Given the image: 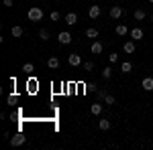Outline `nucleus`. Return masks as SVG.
<instances>
[{"label": "nucleus", "mask_w": 153, "mask_h": 150, "mask_svg": "<svg viewBox=\"0 0 153 150\" xmlns=\"http://www.w3.org/2000/svg\"><path fill=\"white\" fill-rule=\"evenodd\" d=\"M41 18H43V10H41L39 6H31V8H29V20H31V23H39Z\"/></svg>", "instance_id": "obj_1"}, {"label": "nucleus", "mask_w": 153, "mask_h": 150, "mask_svg": "<svg viewBox=\"0 0 153 150\" xmlns=\"http://www.w3.org/2000/svg\"><path fill=\"white\" fill-rule=\"evenodd\" d=\"M68 63H70L71 67H80V65H82V57H80L78 53H70V57H68Z\"/></svg>", "instance_id": "obj_2"}, {"label": "nucleus", "mask_w": 153, "mask_h": 150, "mask_svg": "<svg viewBox=\"0 0 153 150\" xmlns=\"http://www.w3.org/2000/svg\"><path fill=\"white\" fill-rule=\"evenodd\" d=\"M25 142H27V136H23V134H14V136L10 138L12 146H23Z\"/></svg>", "instance_id": "obj_3"}, {"label": "nucleus", "mask_w": 153, "mask_h": 150, "mask_svg": "<svg viewBox=\"0 0 153 150\" xmlns=\"http://www.w3.org/2000/svg\"><path fill=\"white\" fill-rule=\"evenodd\" d=\"M57 39H59L61 45H70V43H71V35L68 33V31H61V33L57 35Z\"/></svg>", "instance_id": "obj_4"}, {"label": "nucleus", "mask_w": 153, "mask_h": 150, "mask_svg": "<svg viewBox=\"0 0 153 150\" xmlns=\"http://www.w3.org/2000/svg\"><path fill=\"white\" fill-rule=\"evenodd\" d=\"M123 16V6H118V4H114V6H110V18H120Z\"/></svg>", "instance_id": "obj_5"}, {"label": "nucleus", "mask_w": 153, "mask_h": 150, "mask_svg": "<svg viewBox=\"0 0 153 150\" xmlns=\"http://www.w3.org/2000/svg\"><path fill=\"white\" fill-rule=\"evenodd\" d=\"M65 24H70V26L78 24V14H76V12H68V14H65Z\"/></svg>", "instance_id": "obj_6"}, {"label": "nucleus", "mask_w": 153, "mask_h": 150, "mask_svg": "<svg viewBox=\"0 0 153 150\" xmlns=\"http://www.w3.org/2000/svg\"><path fill=\"white\" fill-rule=\"evenodd\" d=\"M100 12H102V8H100L98 4H94V6H90V10H88V16H90V18H98V16H100Z\"/></svg>", "instance_id": "obj_7"}, {"label": "nucleus", "mask_w": 153, "mask_h": 150, "mask_svg": "<svg viewBox=\"0 0 153 150\" xmlns=\"http://www.w3.org/2000/svg\"><path fill=\"white\" fill-rule=\"evenodd\" d=\"M131 39H133V41H143V29H139V26L133 29V31H131Z\"/></svg>", "instance_id": "obj_8"}, {"label": "nucleus", "mask_w": 153, "mask_h": 150, "mask_svg": "<svg viewBox=\"0 0 153 150\" xmlns=\"http://www.w3.org/2000/svg\"><path fill=\"white\" fill-rule=\"evenodd\" d=\"M141 87L145 91H153V77H145L143 83H141Z\"/></svg>", "instance_id": "obj_9"}, {"label": "nucleus", "mask_w": 153, "mask_h": 150, "mask_svg": "<svg viewBox=\"0 0 153 150\" xmlns=\"http://www.w3.org/2000/svg\"><path fill=\"white\" fill-rule=\"evenodd\" d=\"M90 112H92V116H100V114H102V104H100V102L92 104V105H90Z\"/></svg>", "instance_id": "obj_10"}, {"label": "nucleus", "mask_w": 153, "mask_h": 150, "mask_svg": "<svg viewBox=\"0 0 153 150\" xmlns=\"http://www.w3.org/2000/svg\"><path fill=\"white\" fill-rule=\"evenodd\" d=\"M90 51H92V55H100V53H102V43L94 41V43H92V47H90Z\"/></svg>", "instance_id": "obj_11"}, {"label": "nucleus", "mask_w": 153, "mask_h": 150, "mask_svg": "<svg viewBox=\"0 0 153 150\" xmlns=\"http://www.w3.org/2000/svg\"><path fill=\"white\" fill-rule=\"evenodd\" d=\"M123 51H125V53H135V41H125Z\"/></svg>", "instance_id": "obj_12"}, {"label": "nucleus", "mask_w": 153, "mask_h": 150, "mask_svg": "<svg viewBox=\"0 0 153 150\" xmlns=\"http://www.w3.org/2000/svg\"><path fill=\"white\" fill-rule=\"evenodd\" d=\"M47 65H49V69H57V67H59V59L57 57H51L47 61Z\"/></svg>", "instance_id": "obj_13"}, {"label": "nucleus", "mask_w": 153, "mask_h": 150, "mask_svg": "<svg viewBox=\"0 0 153 150\" xmlns=\"http://www.w3.org/2000/svg\"><path fill=\"white\" fill-rule=\"evenodd\" d=\"M120 71H123V73H125V75H127V73H131V71H133V65H131L129 61H125V63H123V65H120Z\"/></svg>", "instance_id": "obj_14"}, {"label": "nucleus", "mask_w": 153, "mask_h": 150, "mask_svg": "<svg viewBox=\"0 0 153 150\" xmlns=\"http://www.w3.org/2000/svg\"><path fill=\"white\" fill-rule=\"evenodd\" d=\"M10 33H12V37H21L23 35V26H19V24H14L10 29Z\"/></svg>", "instance_id": "obj_15"}, {"label": "nucleus", "mask_w": 153, "mask_h": 150, "mask_svg": "<svg viewBox=\"0 0 153 150\" xmlns=\"http://www.w3.org/2000/svg\"><path fill=\"white\" fill-rule=\"evenodd\" d=\"M98 128L100 130H110V120H100L98 122Z\"/></svg>", "instance_id": "obj_16"}, {"label": "nucleus", "mask_w": 153, "mask_h": 150, "mask_svg": "<svg viewBox=\"0 0 153 150\" xmlns=\"http://www.w3.org/2000/svg\"><path fill=\"white\" fill-rule=\"evenodd\" d=\"M33 71H35L33 63H25V65H23V73H27V75H29V73H33Z\"/></svg>", "instance_id": "obj_17"}, {"label": "nucleus", "mask_w": 153, "mask_h": 150, "mask_svg": "<svg viewBox=\"0 0 153 150\" xmlns=\"http://www.w3.org/2000/svg\"><path fill=\"white\" fill-rule=\"evenodd\" d=\"M143 18H145V10L143 8H137L135 10V20H143Z\"/></svg>", "instance_id": "obj_18"}, {"label": "nucleus", "mask_w": 153, "mask_h": 150, "mask_svg": "<svg viewBox=\"0 0 153 150\" xmlns=\"http://www.w3.org/2000/svg\"><path fill=\"white\" fill-rule=\"evenodd\" d=\"M86 37H88V39H96V37H98V29H88V31H86Z\"/></svg>", "instance_id": "obj_19"}, {"label": "nucleus", "mask_w": 153, "mask_h": 150, "mask_svg": "<svg viewBox=\"0 0 153 150\" xmlns=\"http://www.w3.org/2000/svg\"><path fill=\"white\" fill-rule=\"evenodd\" d=\"M117 35H120V37L127 35V26H125V24H118L117 26Z\"/></svg>", "instance_id": "obj_20"}, {"label": "nucleus", "mask_w": 153, "mask_h": 150, "mask_svg": "<svg viewBox=\"0 0 153 150\" xmlns=\"http://www.w3.org/2000/svg\"><path fill=\"white\" fill-rule=\"evenodd\" d=\"M110 77H112V69H110V67H106V69L102 71V79H110Z\"/></svg>", "instance_id": "obj_21"}, {"label": "nucleus", "mask_w": 153, "mask_h": 150, "mask_svg": "<svg viewBox=\"0 0 153 150\" xmlns=\"http://www.w3.org/2000/svg\"><path fill=\"white\" fill-rule=\"evenodd\" d=\"M92 69H94V63H92V61H86V63H84V71H88V73H90Z\"/></svg>", "instance_id": "obj_22"}, {"label": "nucleus", "mask_w": 153, "mask_h": 150, "mask_svg": "<svg viewBox=\"0 0 153 150\" xmlns=\"http://www.w3.org/2000/svg\"><path fill=\"white\" fill-rule=\"evenodd\" d=\"M39 37H41L43 41H47V39H49V31H45V29H41V31H39Z\"/></svg>", "instance_id": "obj_23"}, {"label": "nucleus", "mask_w": 153, "mask_h": 150, "mask_svg": "<svg viewBox=\"0 0 153 150\" xmlns=\"http://www.w3.org/2000/svg\"><path fill=\"white\" fill-rule=\"evenodd\" d=\"M104 104L112 105V104H114V95H110V93H108V95H106V97H104Z\"/></svg>", "instance_id": "obj_24"}, {"label": "nucleus", "mask_w": 153, "mask_h": 150, "mask_svg": "<svg viewBox=\"0 0 153 150\" xmlns=\"http://www.w3.org/2000/svg\"><path fill=\"white\" fill-rule=\"evenodd\" d=\"M59 18H61V14H59L57 10H53V12H51V20H53V23H57Z\"/></svg>", "instance_id": "obj_25"}, {"label": "nucleus", "mask_w": 153, "mask_h": 150, "mask_svg": "<svg viewBox=\"0 0 153 150\" xmlns=\"http://www.w3.org/2000/svg\"><path fill=\"white\" fill-rule=\"evenodd\" d=\"M106 95H108V93L104 91V89H100V91H98V100H100V102H104V97Z\"/></svg>", "instance_id": "obj_26"}, {"label": "nucleus", "mask_w": 153, "mask_h": 150, "mask_svg": "<svg viewBox=\"0 0 153 150\" xmlns=\"http://www.w3.org/2000/svg\"><path fill=\"white\" fill-rule=\"evenodd\" d=\"M108 57H110V63H117V61H118V55H117V53H110Z\"/></svg>", "instance_id": "obj_27"}, {"label": "nucleus", "mask_w": 153, "mask_h": 150, "mask_svg": "<svg viewBox=\"0 0 153 150\" xmlns=\"http://www.w3.org/2000/svg\"><path fill=\"white\" fill-rule=\"evenodd\" d=\"M8 104H16V95H10V97H8Z\"/></svg>", "instance_id": "obj_28"}, {"label": "nucleus", "mask_w": 153, "mask_h": 150, "mask_svg": "<svg viewBox=\"0 0 153 150\" xmlns=\"http://www.w3.org/2000/svg\"><path fill=\"white\" fill-rule=\"evenodd\" d=\"M4 6H12V0H4Z\"/></svg>", "instance_id": "obj_29"}, {"label": "nucleus", "mask_w": 153, "mask_h": 150, "mask_svg": "<svg viewBox=\"0 0 153 150\" xmlns=\"http://www.w3.org/2000/svg\"><path fill=\"white\" fill-rule=\"evenodd\" d=\"M151 23H153V14H151Z\"/></svg>", "instance_id": "obj_30"}, {"label": "nucleus", "mask_w": 153, "mask_h": 150, "mask_svg": "<svg viewBox=\"0 0 153 150\" xmlns=\"http://www.w3.org/2000/svg\"><path fill=\"white\" fill-rule=\"evenodd\" d=\"M149 2H151V4H153V0H149Z\"/></svg>", "instance_id": "obj_31"}]
</instances>
